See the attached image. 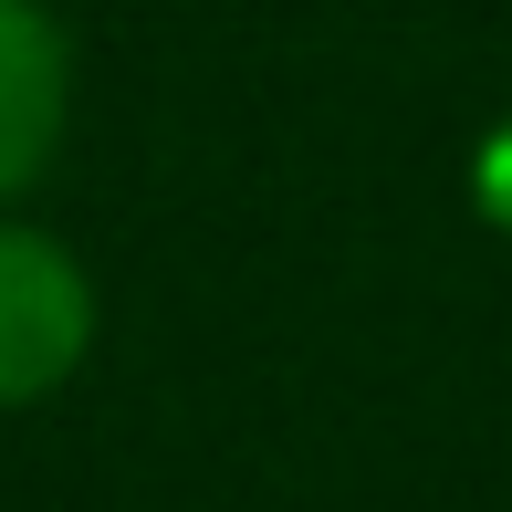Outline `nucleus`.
Segmentation results:
<instances>
[{
  "mask_svg": "<svg viewBox=\"0 0 512 512\" xmlns=\"http://www.w3.org/2000/svg\"><path fill=\"white\" fill-rule=\"evenodd\" d=\"M95 272L74 262V241L11 220L0 209V408H42L53 387L84 377L95 356Z\"/></svg>",
  "mask_w": 512,
  "mask_h": 512,
  "instance_id": "obj_1",
  "label": "nucleus"
},
{
  "mask_svg": "<svg viewBox=\"0 0 512 512\" xmlns=\"http://www.w3.org/2000/svg\"><path fill=\"white\" fill-rule=\"evenodd\" d=\"M74 126V32L53 0H0V209L42 189Z\"/></svg>",
  "mask_w": 512,
  "mask_h": 512,
  "instance_id": "obj_2",
  "label": "nucleus"
},
{
  "mask_svg": "<svg viewBox=\"0 0 512 512\" xmlns=\"http://www.w3.org/2000/svg\"><path fill=\"white\" fill-rule=\"evenodd\" d=\"M471 220L512 241V105L481 126V147H471Z\"/></svg>",
  "mask_w": 512,
  "mask_h": 512,
  "instance_id": "obj_3",
  "label": "nucleus"
}]
</instances>
